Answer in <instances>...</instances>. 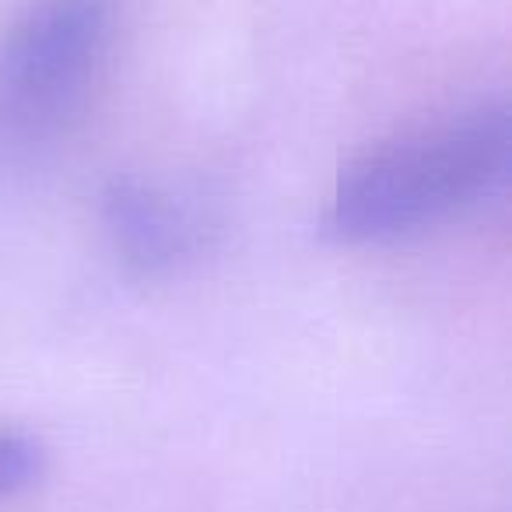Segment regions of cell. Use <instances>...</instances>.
Wrapping results in <instances>:
<instances>
[{
	"label": "cell",
	"instance_id": "obj_2",
	"mask_svg": "<svg viewBox=\"0 0 512 512\" xmlns=\"http://www.w3.org/2000/svg\"><path fill=\"white\" fill-rule=\"evenodd\" d=\"M116 0H32L0 39V151L53 144L85 109L113 39Z\"/></svg>",
	"mask_w": 512,
	"mask_h": 512
},
{
	"label": "cell",
	"instance_id": "obj_4",
	"mask_svg": "<svg viewBox=\"0 0 512 512\" xmlns=\"http://www.w3.org/2000/svg\"><path fill=\"white\" fill-rule=\"evenodd\" d=\"M46 453L32 435L0 428V498H11L18 491L32 488L43 474Z\"/></svg>",
	"mask_w": 512,
	"mask_h": 512
},
{
	"label": "cell",
	"instance_id": "obj_3",
	"mask_svg": "<svg viewBox=\"0 0 512 512\" xmlns=\"http://www.w3.org/2000/svg\"><path fill=\"white\" fill-rule=\"evenodd\" d=\"M102 225L116 253L141 274H165L197 249L193 218L158 186L113 179L102 190Z\"/></svg>",
	"mask_w": 512,
	"mask_h": 512
},
{
	"label": "cell",
	"instance_id": "obj_1",
	"mask_svg": "<svg viewBox=\"0 0 512 512\" xmlns=\"http://www.w3.org/2000/svg\"><path fill=\"white\" fill-rule=\"evenodd\" d=\"M512 116L477 102L372 148L341 172L323 232L344 246H383L481 211L509 190Z\"/></svg>",
	"mask_w": 512,
	"mask_h": 512
}]
</instances>
